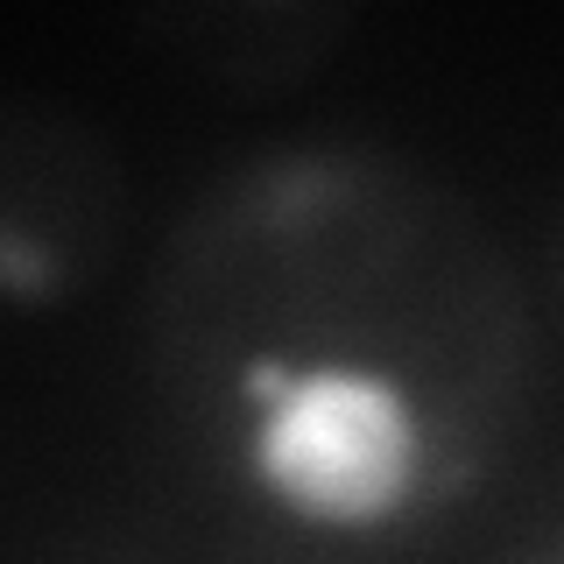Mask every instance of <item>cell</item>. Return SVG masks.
Masks as SVG:
<instances>
[{
  "instance_id": "cell-2",
  "label": "cell",
  "mask_w": 564,
  "mask_h": 564,
  "mask_svg": "<svg viewBox=\"0 0 564 564\" xmlns=\"http://www.w3.org/2000/svg\"><path fill=\"white\" fill-rule=\"evenodd\" d=\"M128 234V170L93 113L50 93L0 99V296L22 317L93 296Z\"/></svg>"
},
{
  "instance_id": "cell-6",
  "label": "cell",
  "mask_w": 564,
  "mask_h": 564,
  "mask_svg": "<svg viewBox=\"0 0 564 564\" xmlns=\"http://www.w3.org/2000/svg\"><path fill=\"white\" fill-rule=\"evenodd\" d=\"M543 296H551V325H557V346H564V198L543 226Z\"/></svg>"
},
{
  "instance_id": "cell-7",
  "label": "cell",
  "mask_w": 564,
  "mask_h": 564,
  "mask_svg": "<svg viewBox=\"0 0 564 564\" xmlns=\"http://www.w3.org/2000/svg\"><path fill=\"white\" fill-rule=\"evenodd\" d=\"M29 564H141V557H128L120 543H93V551H50V557H29Z\"/></svg>"
},
{
  "instance_id": "cell-1",
  "label": "cell",
  "mask_w": 564,
  "mask_h": 564,
  "mask_svg": "<svg viewBox=\"0 0 564 564\" xmlns=\"http://www.w3.org/2000/svg\"><path fill=\"white\" fill-rule=\"evenodd\" d=\"M141 360L254 516L410 543L501 473L536 410V311L494 219L381 134H275L163 226Z\"/></svg>"
},
{
  "instance_id": "cell-5",
  "label": "cell",
  "mask_w": 564,
  "mask_h": 564,
  "mask_svg": "<svg viewBox=\"0 0 564 564\" xmlns=\"http://www.w3.org/2000/svg\"><path fill=\"white\" fill-rule=\"evenodd\" d=\"M473 564H564V458H551L522 487V501L501 516Z\"/></svg>"
},
{
  "instance_id": "cell-4",
  "label": "cell",
  "mask_w": 564,
  "mask_h": 564,
  "mask_svg": "<svg viewBox=\"0 0 564 564\" xmlns=\"http://www.w3.org/2000/svg\"><path fill=\"white\" fill-rule=\"evenodd\" d=\"M198 564H381V551L352 543V536L304 529V522H282V516H247L226 536H212Z\"/></svg>"
},
{
  "instance_id": "cell-3",
  "label": "cell",
  "mask_w": 564,
  "mask_h": 564,
  "mask_svg": "<svg viewBox=\"0 0 564 564\" xmlns=\"http://www.w3.org/2000/svg\"><path fill=\"white\" fill-rule=\"evenodd\" d=\"M134 29L163 57L205 70L234 93H290L346 43L352 8L339 0H198V8H141Z\"/></svg>"
}]
</instances>
